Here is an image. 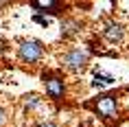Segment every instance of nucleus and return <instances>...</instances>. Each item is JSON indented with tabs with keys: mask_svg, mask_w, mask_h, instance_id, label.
Returning a JSON list of instances; mask_svg holds the SVG:
<instances>
[{
	"mask_svg": "<svg viewBox=\"0 0 129 127\" xmlns=\"http://www.w3.org/2000/svg\"><path fill=\"white\" fill-rule=\"evenodd\" d=\"M46 55V46L44 42L35 40V37H24V40L18 42V50H15V57L20 64L24 66H37Z\"/></svg>",
	"mask_w": 129,
	"mask_h": 127,
	"instance_id": "obj_1",
	"label": "nucleus"
},
{
	"mask_svg": "<svg viewBox=\"0 0 129 127\" xmlns=\"http://www.w3.org/2000/svg\"><path fill=\"white\" fill-rule=\"evenodd\" d=\"M90 57H92V50L85 46H70L66 48L59 57V64L63 70H70V72H81L85 70L90 64Z\"/></svg>",
	"mask_w": 129,
	"mask_h": 127,
	"instance_id": "obj_2",
	"label": "nucleus"
},
{
	"mask_svg": "<svg viewBox=\"0 0 129 127\" xmlns=\"http://www.w3.org/2000/svg\"><path fill=\"white\" fill-rule=\"evenodd\" d=\"M42 86H44V92H46V96L50 101H63L66 99L68 86H66V77L59 70H46V72H42Z\"/></svg>",
	"mask_w": 129,
	"mask_h": 127,
	"instance_id": "obj_3",
	"label": "nucleus"
},
{
	"mask_svg": "<svg viewBox=\"0 0 129 127\" xmlns=\"http://www.w3.org/2000/svg\"><path fill=\"white\" fill-rule=\"evenodd\" d=\"M92 107L94 112L101 116L103 120H116L120 116V103H118V96L116 94H99L94 101H92Z\"/></svg>",
	"mask_w": 129,
	"mask_h": 127,
	"instance_id": "obj_4",
	"label": "nucleus"
},
{
	"mask_svg": "<svg viewBox=\"0 0 129 127\" xmlns=\"http://www.w3.org/2000/svg\"><path fill=\"white\" fill-rule=\"evenodd\" d=\"M101 35H103V40L107 42V44H112V46H118V44H122V42H125L127 29L122 27L120 22L109 20V22H105V27H103Z\"/></svg>",
	"mask_w": 129,
	"mask_h": 127,
	"instance_id": "obj_5",
	"label": "nucleus"
},
{
	"mask_svg": "<svg viewBox=\"0 0 129 127\" xmlns=\"http://www.w3.org/2000/svg\"><path fill=\"white\" fill-rule=\"evenodd\" d=\"M59 33L63 40H72L83 33V22L77 18H61L59 20Z\"/></svg>",
	"mask_w": 129,
	"mask_h": 127,
	"instance_id": "obj_6",
	"label": "nucleus"
},
{
	"mask_svg": "<svg viewBox=\"0 0 129 127\" xmlns=\"http://www.w3.org/2000/svg\"><path fill=\"white\" fill-rule=\"evenodd\" d=\"M44 103H46V99L40 92H26L20 99V105H22V112L24 114H37L44 107Z\"/></svg>",
	"mask_w": 129,
	"mask_h": 127,
	"instance_id": "obj_7",
	"label": "nucleus"
},
{
	"mask_svg": "<svg viewBox=\"0 0 129 127\" xmlns=\"http://www.w3.org/2000/svg\"><path fill=\"white\" fill-rule=\"evenodd\" d=\"M31 7L35 9V13L44 15H61V0H28Z\"/></svg>",
	"mask_w": 129,
	"mask_h": 127,
	"instance_id": "obj_8",
	"label": "nucleus"
},
{
	"mask_svg": "<svg viewBox=\"0 0 129 127\" xmlns=\"http://www.w3.org/2000/svg\"><path fill=\"white\" fill-rule=\"evenodd\" d=\"M116 83V77L112 74H103L101 70H96L94 72V81H92V86L94 88H105V86H114Z\"/></svg>",
	"mask_w": 129,
	"mask_h": 127,
	"instance_id": "obj_9",
	"label": "nucleus"
},
{
	"mask_svg": "<svg viewBox=\"0 0 129 127\" xmlns=\"http://www.w3.org/2000/svg\"><path fill=\"white\" fill-rule=\"evenodd\" d=\"M31 20H33L35 24H40L42 29H48V27H50V18H48V15H44V13H33V18H31Z\"/></svg>",
	"mask_w": 129,
	"mask_h": 127,
	"instance_id": "obj_10",
	"label": "nucleus"
},
{
	"mask_svg": "<svg viewBox=\"0 0 129 127\" xmlns=\"http://www.w3.org/2000/svg\"><path fill=\"white\" fill-rule=\"evenodd\" d=\"M7 120H9V112L5 110V107L0 105V127H5L7 125Z\"/></svg>",
	"mask_w": 129,
	"mask_h": 127,
	"instance_id": "obj_11",
	"label": "nucleus"
},
{
	"mask_svg": "<svg viewBox=\"0 0 129 127\" xmlns=\"http://www.w3.org/2000/svg\"><path fill=\"white\" fill-rule=\"evenodd\" d=\"M35 127H61V125H59V123H55V120H40Z\"/></svg>",
	"mask_w": 129,
	"mask_h": 127,
	"instance_id": "obj_12",
	"label": "nucleus"
},
{
	"mask_svg": "<svg viewBox=\"0 0 129 127\" xmlns=\"http://www.w3.org/2000/svg\"><path fill=\"white\" fill-rule=\"evenodd\" d=\"M0 2H9V0H0Z\"/></svg>",
	"mask_w": 129,
	"mask_h": 127,
	"instance_id": "obj_13",
	"label": "nucleus"
}]
</instances>
